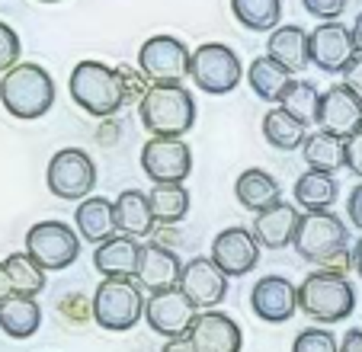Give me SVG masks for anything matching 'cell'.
Segmentation results:
<instances>
[{
    "mask_svg": "<svg viewBox=\"0 0 362 352\" xmlns=\"http://www.w3.org/2000/svg\"><path fill=\"white\" fill-rule=\"evenodd\" d=\"M0 106L13 119L35 122L55 106V81L42 64L20 61L0 77Z\"/></svg>",
    "mask_w": 362,
    "mask_h": 352,
    "instance_id": "6da1fadb",
    "label": "cell"
},
{
    "mask_svg": "<svg viewBox=\"0 0 362 352\" xmlns=\"http://www.w3.org/2000/svg\"><path fill=\"white\" fill-rule=\"evenodd\" d=\"M138 119L151 138H183L196 125V100L183 83H151Z\"/></svg>",
    "mask_w": 362,
    "mask_h": 352,
    "instance_id": "7a4b0ae2",
    "label": "cell"
},
{
    "mask_svg": "<svg viewBox=\"0 0 362 352\" xmlns=\"http://www.w3.org/2000/svg\"><path fill=\"white\" fill-rule=\"evenodd\" d=\"M298 311H305L315 324H340L356 311L353 282L327 269L308 272L298 285Z\"/></svg>",
    "mask_w": 362,
    "mask_h": 352,
    "instance_id": "3957f363",
    "label": "cell"
},
{
    "mask_svg": "<svg viewBox=\"0 0 362 352\" xmlns=\"http://www.w3.org/2000/svg\"><path fill=\"white\" fill-rule=\"evenodd\" d=\"M68 87L74 106H81L93 119H110L125 106L116 68L103 61H77V68L71 71Z\"/></svg>",
    "mask_w": 362,
    "mask_h": 352,
    "instance_id": "277c9868",
    "label": "cell"
},
{
    "mask_svg": "<svg viewBox=\"0 0 362 352\" xmlns=\"http://www.w3.org/2000/svg\"><path fill=\"white\" fill-rule=\"evenodd\" d=\"M292 247L301 259L324 269L337 257L349 253V230L334 211H301Z\"/></svg>",
    "mask_w": 362,
    "mask_h": 352,
    "instance_id": "5b68a950",
    "label": "cell"
},
{
    "mask_svg": "<svg viewBox=\"0 0 362 352\" xmlns=\"http://www.w3.org/2000/svg\"><path fill=\"white\" fill-rule=\"evenodd\" d=\"M93 320L103 330L125 333L144 317V288L138 278H103L93 291Z\"/></svg>",
    "mask_w": 362,
    "mask_h": 352,
    "instance_id": "8992f818",
    "label": "cell"
},
{
    "mask_svg": "<svg viewBox=\"0 0 362 352\" xmlns=\"http://www.w3.org/2000/svg\"><path fill=\"white\" fill-rule=\"evenodd\" d=\"M189 77L202 93L225 96L240 83L244 68H240V58L231 45H225V42H202L192 52Z\"/></svg>",
    "mask_w": 362,
    "mask_h": 352,
    "instance_id": "52a82bcc",
    "label": "cell"
},
{
    "mask_svg": "<svg viewBox=\"0 0 362 352\" xmlns=\"http://www.w3.org/2000/svg\"><path fill=\"white\" fill-rule=\"evenodd\" d=\"M45 183L52 196L64 202H83L93 196L96 186V163L83 148H62L52 154L45 170Z\"/></svg>",
    "mask_w": 362,
    "mask_h": 352,
    "instance_id": "ba28073f",
    "label": "cell"
},
{
    "mask_svg": "<svg viewBox=\"0 0 362 352\" xmlns=\"http://www.w3.org/2000/svg\"><path fill=\"white\" fill-rule=\"evenodd\" d=\"M26 253L45 272H62L81 257V234L64 221H35L26 230Z\"/></svg>",
    "mask_w": 362,
    "mask_h": 352,
    "instance_id": "9c48e42d",
    "label": "cell"
},
{
    "mask_svg": "<svg viewBox=\"0 0 362 352\" xmlns=\"http://www.w3.org/2000/svg\"><path fill=\"white\" fill-rule=\"evenodd\" d=\"M192 52L177 35H151L138 52V68L151 83H183L189 77Z\"/></svg>",
    "mask_w": 362,
    "mask_h": 352,
    "instance_id": "30bf717a",
    "label": "cell"
},
{
    "mask_svg": "<svg viewBox=\"0 0 362 352\" xmlns=\"http://www.w3.org/2000/svg\"><path fill=\"white\" fill-rule=\"evenodd\" d=\"M196 314L199 311L192 307V301L186 298L183 291H180V285L151 291L148 305H144V320H148V327L164 339L186 336L189 327H192V320H196Z\"/></svg>",
    "mask_w": 362,
    "mask_h": 352,
    "instance_id": "8fae6325",
    "label": "cell"
},
{
    "mask_svg": "<svg viewBox=\"0 0 362 352\" xmlns=\"http://www.w3.org/2000/svg\"><path fill=\"white\" fill-rule=\"evenodd\" d=\"M141 170L151 183H186L192 173V151L183 138H148L141 148Z\"/></svg>",
    "mask_w": 362,
    "mask_h": 352,
    "instance_id": "7c38bea8",
    "label": "cell"
},
{
    "mask_svg": "<svg viewBox=\"0 0 362 352\" xmlns=\"http://www.w3.org/2000/svg\"><path fill=\"white\" fill-rule=\"evenodd\" d=\"M180 291L192 301L196 311H215L228 298V276L212 263V257H192L180 272Z\"/></svg>",
    "mask_w": 362,
    "mask_h": 352,
    "instance_id": "4fadbf2b",
    "label": "cell"
},
{
    "mask_svg": "<svg viewBox=\"0 0 362 352\" xmlns=\"http://www.w3.org/2000/svg\"><path fill=\"white\" fill-rule=\"evenodd\" d=\"M308 45H311V64L317 71H327V74H343L359 58L353 29H346L340 20L321 23L315 33H308Z\"/></svg>",
    "mask_w": 362,
    "mask_h": 352,
    "instance_id": "5bb4252c",
    "label": "cell"
},
{
    "mask_svg": "<svg viewBox=\"0 0 362 352\" xmlns=\"http://www.w3.org/2000/svg\"><path fill=\"white\" fill-rule=\"evenodd\" d=\"M209 257L228 278H240L247 272H253L257 263H260V240L253 237V230L247 228H225L212 240Z\"/></svg>",
    "mask_w": 362,
    "mask_h": 352,
    "instance_id": "9a60e30c",
    "label": "cell"
},
{
    "mask_svg": "<svg viewBox=\"0 0 362 352\" xmlns=\"http://www.w3.org/2000/svg\"><path fill=\"white\" fill-rule=\"evenodd\" d=\"M250 307L263 324H286L298 311V285L286 276H263L250 288Z\"/></svg>",
    "mask_w": 362,
    "mask_h": 352,
    "instance_id": "2e32d148",
    "label": "cell"
},
{
    "mask_svg": "<svg viewBox=\"0 0 362 352\" xmlns=\"http://www.w3.org/2000/svg\"><path fill=\"white\" fill-rule=\"evenodd\" d=\"M186 339L196 346V352H240L244 330L225 311H199Z\"/></svg>",
    "mask_w": 362,
    "mask_h": 352,
    "instance_id": "e0dca14e",
    "label": "cell"
},
{
    "mask_svg": "<svg viewBox=\"0 0 362 352\" xmlns=\"http://www.w3.org/2000/svg\"><path fill=\"white\" fill-rule=\"evenodd\" d=\"M317 125L337 138H353L362 129V100L346 87V83H334L330 90L321 93V112H317Z\"/></svg>",
    "mask_w": 362,
    "mask_h": 352,
    "instance_id": "ac0fdd59",
    "label": "cell"
},
{
    "mask_svg": "<svg viewBox=\"0 0 362 352\" xmlns=\"http://www.w3.org/2000/svg\"><path fill=\"white\" fill-rule=\"evenodd\" d=\"M180 253L170 247H160L158 240H148L141 244V259H138V285L148 291H160V288H173L180 282Z\"/></svg>",
    "mask_w": 362,
    "mask_h": 352,
    "instance_id": "d6986e66",
    "label": "cell"
},
{
    "mask_svg": "<svg viewBox=\"0 0 362 352\" xmlns=\"http://www.w3.org/2000/svg\"><path fill=\"white\" fill-rule=\"evenodd\" d=\"M138 259H141V244L129 234H112L93 250V266L96 272H103V278H135Z\"/></svg>",
    "mask_w": 362,
    "mask_h": 352,
    "instance_id": "ffe728a7",
    "label": "cell"
},
{
    "mask_svg": "<svg viewBox=\"0 0 362 352\" xmlns=\"http://www.w3.org/2000/svg\"><path fill=\"white\" fill-rule=\"evenodd\" d=\"M298 209L288 202H279L273 209L260 211L257 221H253V237L260 240V247L267 250H282V247L295 244V230H298Z\"/></svg>",
    "mask_w": 362,
    "mask_h": 352,
    "instance_id": "44dd1931",
    "label": "cell"
},
{
    "mask_svg": "<svg viewBox=\"0 0 362 352\" xmlns=\"http://www.w3.org/2000/svg\"><path fill=\"white\" fill-rule=\"evenodd\" d=\"M116 209V230L119 234H129V237H151L158 230V221H154V211H151L148 192L141 189H122L119 199L112 202Z\"/></svg>",
    "mask_w": 362,
    "mask_h": 352,
    "instance_id": "7402d4cb",
    "label": "cell"
},
{
    "mask_svg": "<svg viewBox=\"0 0 362 352\" xmlns=\"http://www.w3.org/2000/svg\"><path fill=\"white\" fill-rule=\"evenodd\" d=\"M267 54L288 74H298L311 64V45H308V33L301 26H279L269 33Z\"/></svg>",
    "mask_w": 362,
    "mask_h": 352,
    "instance_id": "603a6c76",
    "label": "cell"
},
{
    "mask_svg": "<svg viewBox=\"0 0 362 352\" xmlns=\"http://www.w3.org/2000/svg\"><path fill=\"white\" fill-rule=\"evenodd\" d=\"M74 230L81 234V240L87 244H103L110 240L116 230V209H112L110 199L103 196H90L83 202H77V211H74Z\"/></svg>",
    "mask_w": 362,
    "mask_h": 352,
    "instance_id": "cb8c5ba5",
    "label": "cell"
},
{
    "mask_svg": "<svg viewBox=\"0 0 362 352\" xmlns=\"http://www.w3.org/2000/svg\"><path fill=\"white\" fill-rule=\"evenodd\" d=\"M234 196H238V202L244 205L247 211H253V215H260V211L273 209V205L282 202V186L279 180H276L273 173H267V170H244V173L238 176V183H234Z\"/></svg>",
    "mask_w": 362,
    "mask_h": 352,
    "instance_id": "d4e9b609",
    "label": "cell"
},
{
    "mask_svg": "<svg viewBox=\"0 0 362 352\" xmlns=\"http://www.w3.org/2000/svg\"><path fill=\"white\" fill-rule=\"evenodd\" d=\"M337 192H340V183H337L334 173L305 170V173L295 180L292 196L301 211H330V205L337 202Z\"/></svg>",
    "mask_w": 362,
    "mask_h": 352,
    "instance_id": "484cf974",
    "label": "cell"
},
{
    "mask_svg": "<svg viewBox=\"0 0 362 352\" xmlns=\"http://www.w3.org/2000/svg\"><path fill=\"white\" fill-rule=\"evenodd\" d=\"M42 327V307L35 298L26 295H13L0 305V330L10 339H29L35 336Z\"/></svg>",
    "mask_w": 362,
    "mask_h": 352,
    "instance_id": "4316f807",
    "label": "cell"
},
{
    "mask_svg": "<svg viewBox=\"0 0 362 352\" xmlns=\"http://www.w3.org/2000/svg\"><path fill=\"white\" fill-rule=\"evenodd\" d=\"M301 157H305L308 170H321V173H337L346 167V141L330 131H311L301 144Z\"/></svg>",
    "mask_w": 362,
    "mask_h": 352,
    "instance_id": "83f0119b",
    "label": "cell"
},
{
    "mask_svg": "<svg viewBox=\"0 0 362 352\" xmlns=\"http://www.w3.org/2000/svg\"><path fill=\"white\" fill-rule=\"evenodd\" d=\"M148 202L160 228H177L189 211V189L183 183H154L148 192Z\"/></svg>",
    "mask_w": 362,
    "mask_h": 352,
    "instance_id": "f1b7e54d",
    "label": "cell"
},
{
    "mask_svg": "<svg viewBox=\"0 0 362 352\" xmlns=\"http://www.w3.org/2000/svg\"><path fill=\"white\" fill-rule=\"evenodd\" d=\"M288 81H292V74H288L286 68H279L269 54L253 58L250 68H247V83H250V90L267 102H279L282 90L288 87Z\"/></svg>",
    "mask_w": 362,
    "mask_h": 352,
    "instance_id": "f546056e",
    "label": "cell"
},
{
    "mask_svg": "<svg viewBox=\"0 0 362 352\" xmlns=\"http://www.w3.org/2000/svg\"><path fill=\"white\" fill-rule=\"evenodd\" d=\"M263 138H267L276 151H301V144H305V138H308V129L298 119H292L282 106H276L263 115Z\"/></svg>",
    "mask_w": 362,
    "mask_h": 352,
    "instance_id": "4dcf8cb0",
    "label": "cell"
},
{
    "mask_svg": "<svg viewBox=\"0 0 362 352\" xmlns=\"http://www.w3.org/2000/svg\"><path fill=\"white\" fill-rule=\"evenodd\" d=\"M231 13L250 33H273L282 20V0H231Z\"/></svg>",
    "mask_w": 362,
    "mask_h": 352,
    "instance_id": "1f68e13d",
    "label": "cell"
},
{
    "mask_svg": "<svg viewBox=\"0 0 362 352\" xmlns=\"http://www.w3.org/2000/svg\"><path fill=\"white\" fill-rule=\"evenodd\" d=\"M279 106L308 129L311 122H317V112H321V90L311 81H288V87L282 90Z\"/></svg>",
    "mask_w": 362,
    "mask_h": 352,
    "instance_id": "d6a6232c",
    "label": "cell"
},
{
    "mask_svg": "<svg viewBox=\"0 0 362 352\" xmlns=\"http://www.w3.org/2000/svg\"><path fill=\"white\" fill-rule=\"evenodd\" d=\"M4 266H7L10 282H13V295L35 298V295H42V291H45V285H48L45 269H42V266L35 263L26 250H23V253H10V257L4 259Z\"/></svg>",
    "mask_w": 362,
    "mask_h": 352,
    "instance_id": "836d02e7",
    "label": "cell"
},
{
    "mask_svg": "<svg viewBox=\"0 0 362 352\" xmlns=\"http://www.w3.org/2000/svg\"><path fill=\"white\" fill-rule=\"evenodd\" d=\"M116 74H119V83H122L125 106H138V102L144 100V93L151 90V81L144 77V71L141 68H129V64H119Z\"/></svg>",
    "mask_w": 362,
    "mask_h": 352,
    "instance_id": "e575fe53",
    "label": "cell"
},
{
    "mask_svg": "<svg viewBox=\"0 0 362 352\" xmlns=\"http://www.w3.org/2000/svg\"><path fill=\"white\" fill-rule=\"evenodd\" d=\"M292 352H340V343H337V336L330 330H324V327H308V330H301L298 336H295Z\"/></svg>",
    "mask_w": 362,
    "mask_h": 352,
    "instance_id": "d590c367",
    "label": "cell"
},
{
    "mask_svg": "<svg viewBox=\"0 0 362 352\" xmlns=\"http://www.w3.org/2000/svg\"><path fill=\"white\" fill-rule=\"evenodd\" d=\"M20 54H23V42L16 35V29L0 20V77L20 64Z\"/></svg>",
    "mask_w": 362,
    "mask_h": 352,
    "instance_id": "8d00e7d4",
    "label": "cell"
},
{
    "mask_svg": "<svg viewBox=\"0 0 362 352\" xmlns=\"http://www.w3.org/2000/svg\"><path fill=\"white\" fill-rule=\"evenodd\" d=\"M58 314H62L68 324H87L90 317H93V301H87L83 295H64L62 301H58Z\"/></svg>",
    "mask_w": 362,
    "mask_h": 352,
    "instance_id": "74e56055",
    "label": "cell"
},
{
    "mask_svg": "<svg viewBox=\"0 0 362 352\" xmlns=\"http://www.w3.org/2000/svg\"><path fill=\"white\" fill-rule=\"evenodd\" d=\"M301 7L321 23H337V16H343L346 10V0H301Z\"/></svg>",
    "mask_w": 362,
    "mask_h": 352,
    "instance_id": "f35d334b",
    "label": "cell"
},
{
    "mask_svg": "<svg viewBox=\"0 0 362 352\" xmlns=\"http://www.w3.org/2000/svg\"><path fill=\"white\" fill-rule=\"evenodd\" d=\"M346 170L362 180V129L353 138H346Z\"/></svg>",
    "mask_w": 362,
    "mask_h": 352,
    "instance_id": "ab89813d",
    "label": "cell"
},
{
    "mask_svg": "<svg viewBox=\"0 0 362 352\" xmlns=\"http://www.w3.org/2000/svg\"><path fill=\"white\" fill-rule=\"evenodd\" d=\"M343 83H346V87L353 90V93L362 100V54H359V58H356L353 64H349L346 71H343Z\"/></svg>",
    "mask_w": 362,
    "mask_h": 352,
    "instance_id": "60d3db41",
    "label": "cell"
},
{
    "mask_svg": "<svg viewBox=\"0 0 362 352\" xmlns=\"http://www.w3.org/2000/svg\"><path fill=\"white\" fill-rule=\"evenodd\" d=\"M346 215H349V221H353L356 228L362 230V183H356V189L349 192V199H346Z\"/></svg>",
    "mask_w": 362,
    "mask_h": 352,
    "instance_id": "b9f144b4",
    "label": "cell"
},
{
    "mask_svg": "<svg viewBox=\"0 0 362 352\" xmlns=\"http://www.w3.org/2000/svg\"><path fill=\"white\" fill-rule=\"evenodd\" d=\"M340 352H362V330H359V327H353V330L343 333Z\"/></svg>",
    "mask_w": 362,
    "mask_h": 352,
    "instance_id": "7bdbcfd3",
    "label": "cell"
},
{
    "mask_svg": "<svg viewBox=\"0 0 362 352\" xmlns=\"http://www.w3.org/2000/svg\"><path fill=\"white\" fill-rule=\"evenodd\" d=\"M7 298H13V282H10V272H7V266L0 263V305Z\"/></svg>",
    "mask_w": 362,
    "mask_h": 352,
    "instance_id": "ee69618b",
    "label": "cell"
},
{
    "mask_svg": "<svg viewBox=\"0 0 362 352\" xmlns=\"http://www.w3.org/2000/svg\"><path fill=\"white\" fill-rule=\"evenodd\" d=\"M160 352H196V346H192L186 336H180V339H167Z\"/></svg>",
    "mask_w": 362,
    "mask_h": 352,
    "instance_id": "f6af8a7d",
    "label": "cell"
},
{
    "mask_svg": "<svg viewBox=\"0 0 362 352\" xmlns=\"http://www.w3.org/2000/svg\"><path fill=\"white\" fill-rule=\"evenodd\" d=\"M349 257H353V272L362 278V237L356 240L353 247H349Z\"/></svg>",
    "mask_w": 362,
    "mask_h": 352,
    "instance_id": "bcb514c9",
    "label": "cell"
},
{
    "mask_svg": "<svg viewBox=\"0 0 362 352\" xmlns=\"http://www.w3.org/2000/svg\"><path fill=\"white\" fill-rule=\"evenodd\" d=\"M116 131H119V125L110 122V129H100V131H96V138H100L103 144H112V141H116Z\"/></svg>",
    "mask_w": 362,
    "mask_h": 352,
    "instance_id": "7dc6e473",
    "label": "cell"
},
{
    "mask_svg": "<svg viewBox=\"0 0 362 352\" xmlns=\"http://www.w3.org/2000/svg\"><path fill=\"white\" fill-rule=\"evenodd\" d=\"M353 42H356V52L362 54V13L356 16V23H353Z\"/></svg>",
    "mask_w": 362,
    "mask_h": 352,
    "instance_id": "c3c4849f",
    "label": "cell"
},
{
    "mask_svg": "<svg viewBox=\"0 0 362 352\" xmlns=\"http://www.w3.org/2000/svg\"><path fill=\"white\" fill-rule=\"evenodd\" d=\"M39 4H58V0H39Z\"/></svg>",
    "mask_w": 362,
    "mask_h": 352,
    "instance_id": "681fc988",
    "label": "cell"
}]
</instances>
